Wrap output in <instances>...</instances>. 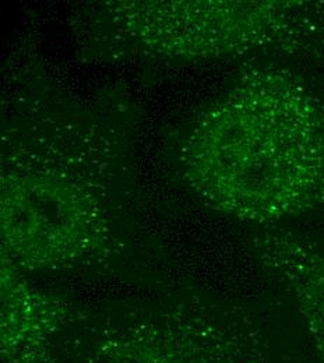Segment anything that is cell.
I'll return each mask as SVG.
<instances>
[{"mask_svg": "<svg viewBox=\"0 0 324 363\" xmlns=\"http://www.w3.org/2000/svg\"><path fill=\"white\" fill-rule=\"evenodd\" d=\"M263 267L292 294L312 344L324 361V242L266 230L252 238Z\"/></svg>", "mask_w": 324, "mask_h": 363, "instance_id": "obj_6", "label": "cell"}, {"mask_svg": "<svg viewBox=\"0 0 324 363\" xmlns=\"http://www.w3.org/2000/svg\"><path fill=\"white\" fill-rule=\"evenodd\" d=\"M70 318L66 303L28 284L1 256L0 354L4 363H44L50 344Z\"/></svg>", "mask_w": 324, "mask_h": 363, "instance_id": "obj_5", "label": "cell"}, {"mask_svg": "<svg viewBox=\"0 0 324 363\" xmlns=\"http://www.w3.org/2000/svg\"><path fill=\"white\" fill-rule=\"evenodd\" d=\"M249 318L223 308L171 306L104 328L86 363H267Z\"/></svg>", "mask_w": 324, "mask_h": 363, "instance_id": "obj_4", "label": "cell"}, {"mask_svg": "<svg viewBox=\"0 0 324 363\" xmlns=\"http://www.w3.org/2000/svg\"><path fill=\"white\" fill-rule=\"evenodd\" d=\"M1 135V256L21 272L91 266L112 242V187L123 154L96 111L28 84Z\"/></svg>", "mask_w": 324, "mask_h": 363, "instance_id": "obj_1", "label": "cell"}, {"mask_svg": "<svg viewBox=\"0 0 324 363\" xmlns=\"http://www.w3.org/2000/svg\"><path fill=\"white\" fill-rule=\"evenodd\" d=\"M211 208L270 224L324 207V96L279 66L250 67L210 102L181 147Z\"/></svg>", "mask_w": 324, "mask_h": 363, "instance_id": "obj_2", "label": "cell"}, {"mask_svg": "<svg viewBox=\"0 0 324 363\" xmlns=\"http://www.w3.org/2000/svg\"><path fill=\"white\" fill-rule=\"evenodd\" d=\"M74 28L90 50L174 62L323 56L324 1H96Z\"/></svg>", "mask_w": 324, "mask_h": 363, "instance_id": "obj_3", "label": "cell"}]
</instances>
